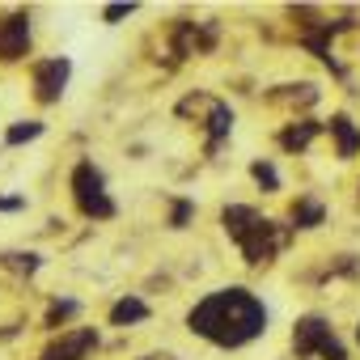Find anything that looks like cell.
<instances>
[{"label":"cell","instance_id":"cell-5","mask_svg":"<svg viewBox=\"0 0 360 360\" xmlns=\"http://www.w3.org/2000/svg\"><path fill=\"white\" fill-rule=\"evenodd\" d=\"M94 347H98V330L94 326H77V330H64L56 343H47L43 360H85Z\"/></svg>","mask_w":360,"mask_h":360},{"label":"cell","instance_id":"cell-11","mask_svg":"<svg viewBox=\"0 0 360 360\" xmlns=\"http://www.w3.org/2000/svg\"><path fill=\"white\" fill-rule=\"evenodd\" d=\"M314 136H318V123H292V127L280 136V144H284L288 153H297V148H305Z\"/></svg>","mask_w":360,"mask_h":360},{"label":"cell","instance_id":"cell-4","mask_svg":"<svg viewBox=\"0 0 360 360\" xmlns=\"http://www.w3.org/2000/svg\"><path fill=\"white\" fill-rule=\"evenodd\" d=\"M284 242H288V233H280L271 221H263V217H259V225H255V229H250V233H246L238 246H242L246 263H267V259H271V255H276Z\"/></svg>","mask_w":360,"mask_h":360},{"label":"cell","instance_id":"cell-12","mask_svg":"<svg viewBox=\"0 0 360 360\" xmlns=\"http://www.w3.org/2000/svg\"><path fill=\"white\" fill-rule=\"evenodd\" d=\"M292 221H297V229H314V225H322V204L301 200V204L292 208Z\"/></svg>","mask_w":360,"mask_h":360},{"label":"cell","instance_id":"cell-15","mask_svg":"<svg viewBox=\"0 0 360 360\" xmlns=\"http://www.w3.org/2000/svg\"><path fill=\"white\" fill-rule=\"evenodd\" d=\"M72 314H77V301H56L51 314H47V322L56 326V322H64V318H72Z\"/></svg>","mask_w":360,"mask_h":360},{"label":"cell","instance_id":"cell-14","mask_svg":"<svg viewBox=\"0 0 360 360\" xmlns=\"http://www.w3.org/2000/svg\"><path fill=\"white\" fill-rule=\"evenodd\" d=\"M250 174L259 178V183H263L267 191H276V187H280V174H276V169H271L267 161H255V165H250Z\"/></svg>","mask_w":360,"mask_h":360},{"label":"cell","instance_id":"cell-7","mask_svg":"<svg viewBox=\"0 0 360 360\" xmlns=\"http://www.w3.org/2000/svg\"><path fill=\"white\" fill-rule=\"evenodd\" d=\"M30 47V18L26 13H13L0 22V60H22Z\"/></svg>","mask_w":360,"mask_h":360},{"label":"cell","instance_id":"cell-1","mask_svg":"<svg viewBox=\"0 0 360 360\" xmlns=\"http://www.w3.org/2000/svg\"><path fill=\"white\" fill-rule=\"evenodd\" d=\"M187 326L221 347H242L267 330V309L250 288H221L187 314Z\"/></svg>","mask_w":360,"mask_h":360},{"label":"cell","instance_id":"cell-9","mask_svg":"<svg viewBox=\"0 0 360 360\" xmlns=\"http://www.w3.org/2000/svg\"><path fill=\"white\" fill-rule=\"evenodd\" d=\"M330 131H335V140H339V157H352V153L360 148V131L352 127L347 115H335V119H330Z\"/></svg>","mask_w":360,"mask_h":360},{"label":"cell","instance_id":"cell-6","mask_svg":"<svg viewBox=\"0 0 360 360\" xmlns=\"http://www.w3.org/2000/svg\"><path fill=\"white\" fill-rule=\"evenodd\" d=\"M68 72H72V64H68L64 56L34 64V89H39V102H56V98L64 94V85H68Z\"/></svg>","mask_w":360,"mask_h":360},{"label":"cell","instance_id":"cell-8","mask_svg":"<svg viewBox=\"0 0 360 360\" xmlns=\"http://www.w3.org/2000/svg\"><path fill=\"white\" fill-rule=\"evenodd\" d=\"M221 225H225V233H229L233 242H242V238L259 225V212H250V208L233 204V208H225V212H221Z\"/></svg>","mask_w":360,"mask_h":360},{"label":"cell","instance_id":"cell-2","mask_svg":"<svg viewBox=\"0 0 360 360\" xmlns=\"http://www.w3.org/2000/svg\"><path fill=\"white\" fill-rule=\"evenodd\" d=\"M72 195H77V208H81L85 217H94V221L115 217V204H110L106 183H102V169H98L94 161H81V165L72 169Z\"/></svg>","mask_w":360,"mask_h":360},{"label":"cell","instance_id":"cell-16","mask_svg":"<svg viewBox=\"0 0 360 360\" xmlns=\"http://www.w3.org/2000/svg\"><path fill=\"white\" fill-rule=\"evenodd\" d=\"M191 212H195V208H191L187 200H178V204H174V221H169V225H174V229H183V225L191 221Z\"/></svg>","mask_w":360,"mask_h":360},{"label":"cell","instance_id":"cell-3","mask_svg":"<svg viewBox=\"0 0 360 360\" xmlns=\"http://www.w3.org/2000/svg\"><path fill=\"white\" fill-rule=\"evenodd\" d=\"M292 352L297 356H322V360H347V352H343V343L335 339V330L322 322V318H301L297 322V330H292Z\"/></svg>","mask_w":360,"mask_h":360},{"label":"cell","instance_id":"cell-19","mask_svg":"<svg viewBox=\"0 0 360 360\" xmlns=\"http://www.w3.org/2000/svg\"><path fill=\"white\" fill-rule=\"evenodd\" d=\"M356 339H360V326H356Z\"/></svg>","mask_w":360,"mask_h":360},{"label":"cell","instance_id":"cell-10","mask_svg":"<svg viewBox=\"0 0 360 360\" xmlns=\"http://www.w3.org/2000/svg\"><path fill=\"white\" fill-rule=\"evenodd\" d=\"M148 318V305L140 301V297H123L115 309H110V322L115 326H127V322H144Z\"/></svg>","mask_w":360,"mask_h":360},{"label":"cell","instance_id":"cell-13","mask_svg":"<svg viewBox=\"0 0 360 360\" xmlns=\"http://www.w3.org/2000/svg\"><path fill=\"white\" fill-rule=\"evenodd\" d=\"M34 136H43V123H18V127H9V144H22V140H34Z\"/></svg>","mask_w":360,"mask_h":360},{"label":"cell","instance_id":"cell-18","mask_svg":"<svg viewBox=\"0 0 360 360\" xmlns=\"http://www.w3.org/2000/svg\"><path fill=\"white\" fill-rule=\"evenodd\" d=\"M13 208H22V200L13 195V200H0V212H13Z\"/></svg>","mask_w":360,"mask_h":360},{"label":"cell","instance_id":"cell-17","mask_svg":"<svg viewBox=\"0 0 360 360\" xmlns=\"http://www.w3.org/2000/svg\"><path fill=\"white\" fill-rule=\"evenodd\" d=\"M131 9H136V5H106V9H102V18H106V22H119V18H127Z\"/></svg>","mask_w":360,"mask_h":360}]
</instances>
